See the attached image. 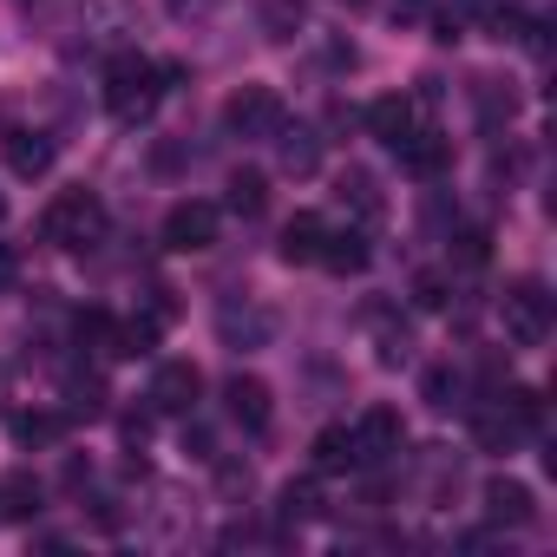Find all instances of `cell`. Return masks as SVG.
I'll use <instances>...</instances> for the list:
<instances>
[{"mask_svg": "<svg viewBox=\"0 0 557 557\" xmlns=\"http://www.w3.org/2000/svg\"><path fill=\"white\" fill-rule=\"evenodd\" d=\"M420 394H426V407L446 413V407L459 400V374H453V368H426V374H420Z\"/></svg>", "mask_w": 557, "mask_h": 557, "instance_id": "cell-28", "label": "cell"}, {"mask_svg": "<svg viewBox=\"0 0 557 557\" xmlns=\"http://www.w3.org/2000/svg\"><path fill=\"white\" fill-rule=\"evenodd\" d=\"M413 125H420V106H413L407 92H387V99H374V106H368V132H374L387 151H394Z\"/></svg>", "mask_w": 557, "mask_h": 557, "instance_id": "cell-15", "label": "cell"}, {"mask_svg": "<svg viewBox=\"0 0 557 557\" xmlns=\"http://www.w3.org/2000/svg\"><path fill=\"white\" fill-rule=\"evenodd\" d=\"M0 216H8V197H0Z\"/></svg>", "mask_w": 557, "mask_h": 557, "instance_id": "cell-37", "label": "cell"}, {"mask_svg": "<svg viewBox=\"0 0 557 557\" xmlns=\"http://www.w3.org/2000/svg\"><path fill=\"white\" fill-rule=\"evenodd\" d=\"M14 283H21V249H14V243H0V296H8Z\"/></svg>", "mask_w": 557, "mask_h": 557, "instance_id": "cell-32", "label": "cell"}, {"mask_svg": "<svg viewBox=\"0 0 557 557\" xmlns=\"http://www.w3.org/2000/svg\"><path fill=\"white\" fill-rule=\"evenodd\" d=\"M262 27H269V40H296L302 34V0H269Z\"/></svg>", "mask_w": 557, "mask_h": 557, "instance_id": "cell-27", "label": "cell"}, {"mask_svg": "<svg viewBox=\"0 0 557 557\" xmlns=\"http://www.w3.org/2000/svg\"><path fill=\"white\" fill-rule=\"evenodd\" d=\"M518 433H524V426L511 420V407H505V400H498V407H479V413H472V440H479L485 453H511V446H518Z\"/></svg>", "mask_w": 557, "mask_h": 557, "instance_id": "cell-19", "label": "cell"}, {"mask_svg": "<svg viewBox=\"0 0 557 557\" xmlns=\"http://www.w3.org/2000/svg\"><path fill=\"white\" fill-rule=\"evenodd\" d=\"M158 99H164V66L145 60L138 47H119L112 66H106V112L119 125H145L158 112Z\"/></svg>", "mask_w": 557, "mask_h": 557, "instance_id": "cell-1", "label": "cell"}, {"mask_svg": "<svg viewBox=\"0 0 557 557\" xmlns=\"http://www.w3.org/2000/svg\"><path fill=\"white\" fill-rule=\"evenodd\" d=\"M216 236H223V210H216V203L184 197V203L164 210V249H177V256H203V249H216Z\"/></svg>", "mask_w": 557, "mask_h": 557, "instance_id": "cell-4", "label": "cell"}, {"mask_svg": "<svg viewBox=\"0 0 557 557\" xmlns=\"http://www.w3.org/2000/svg\"><path fill=\"white\" fill-rule=\"evenodd\" d=\"M40 498H47V485L34 472H8V479H0V518H40Z\"/></svg>", "mask_w": 557, "mask_h": 557, "instance_id": "cell-21", "label": "cell"}, {"mask_svg": "<svg viewBox=\"0 0 557 557\" xmlns=\"http://www.w3.org/2000/svg\"><path fill=\"white\" fill-rule=\"evenodd\" d=\"M426 21H433V40L453 47V40H466V34L479 27V0H433V14H426Z\"/></svg>", "mask_w": 557, "mask_h": 557, "instance_id": "cell-22", "label": "cell"}, {"mask_svg": "<svg viewBox=\"0 0 557 557\" xmlns=\"http://www.w3.org/2000/svg\"><path fill=\"white\" fill-rule=\"evenodd\" d=\"M485 518L492 524H511V531H524V524H537V498H531V485L524 479H485Z\"/></svg>", "mask_w": 557, "mask_h": 557, "instance_id": "cell-11", "label": "cell"}, {"mask_svg": "<svg viewBox=\"0 0 557 557\" xmlns=\"http://www.w3.org/2000/svg\"><path fill=\"white\" fill-rule=\"evenodd\" d=\"M216 335H223V348H236V355H256V348H269L275 342V309H262V302H236V296H223L216 302Z\"/></svg>", "mask_w": 557, "mask_h": 557, "instance_id": "cell-7", "label": "cell"}, {"mask_svg": "<svg viewBox=\"0 0 557 557\" xmlns=\"http://www.w3.org/2000/svg\"><path fill=\"white\" fill-rule=\"evenodd\" d=\"M0 151H8V171L27 177V184H40L60 164V145L47 132H34V125H8V132H0Z\"/></svg>", "mask_w": 557, "mask_h": 557, "instance_id": "cell-8", "label": "cell"}, {"mask_svg": "<svg viewBox=\"0 0 557 557\" xmlns=\"http://www.w3.org/2000/svg\"><path fill=\"white\" fill-rule=\"evenodd\" d=\"M106 203L92 197V190H66V197H53L47 203V243H60V249H92V243H106Z\"/></svg>", "mask_w": 557, "mask_h": 557, "instance_id": "cell-2", "label": "cell"}, {"mask_svg": "<svg viewBox=\"0 0 557 557\" xmlns=\"http://www.w3.org/2000/svg\"><path fill=\"white\" fill-rule=\"evenodd\" d=\"M322 243H329V216L296 210V216H289V230H283V262H315V256H322Z\"/></svg>", "mask_w": 557, "mask_h": 557, "instance_id": "cell-17", "label": "cell"}, {"mask_svg": "<svg viewBox=\"0 0 557 557\" xmlns=\"http://www.w3.org/2000/svg\"><path fill=\"white\" fill-rule=\"evenodd\" d=\"M0 407H8V374H0Z\"/></svg>", "mask_w": 557, "mask_h": 557, "instance_id": "cell-36", "label": "cell"}, {"mask_svg": "<svg viewBox=\"0 0 557 557\" xmlns=\"http://www.w3.org/2000/svg\"><path fill=\"white\" fill-rule=\"evenodd\" d=\"M433 0H394V21H426Z\"/></svg>", "mask_w": 557, "mask_h": 557, "instance_id": "cell-34", "label": "cell"}, {"mask_svg": "<svg viewBox=\"0 0 557 557\" xmlns=\"http://www.w3.org/2000/svg\"><path fill=\"white\" fill-rule=\"evenodd\" d=\"M283 119L289 112H283V92H275V86H236L223 99V125L236 138H275V125H283Z\"/></svg>", "mask_w": 557, "mask_h": 557, "instance_id": "cell-5", "label": "cell"}, {"mask_svg": "<svg viewBox=\"0 0 557 557\" xmlns=\"http://www.w3.org/2000/svg\"><path fill=\"white\" fill-rule=\"evenodd\" d=\"M342 197H348L361 216H381V190H374V177H368V171H348V177H342Z\"/></svg>", "mask_w": 557, "mask_h": 557, "instance_id": "cell-29", "label": "cell"}, {"mask_svg": "<svg viewBox=\"0 0 557 557\" xmlns=\"http://www.w3.org/2000/svg\"><path fill=\"white\" fill-rule=\"evenodd\" d=\"M374 355H381V368H400V361L413 355V335H407V329H387V322H381V335H374Z\"/></svg>", "mask_w": 557, "mask_h": 557, "instance_id": "cell-30", "label": "cell"}, {"mask_svg": "<svg viewBox=\"0 0 557 557\" xmlns=\"http://www.w3.org/2000/svg\"><path fill=\"white\" fill-rule=\"evenodd\" d=\"M524 27H531L524 0H479V27L472 34H485V40H524Z\"/></svg>", "mask_w": 557, "mask_h": 557, "instance_id": "cell-16", "label": "cell"}, {"mask_svg": "<svg viewBox=\"0 0 557 557\" xmlns=\"http://www.w3.org/2000/svg\"><path fill=\"white\" fill-rule=\"evenodd\" d=\"M413 302H420V309H446V275H440V269H420V275H413Z\"/></svg>", "mask_w": 557, "mask_h": 557, "instance_id": "cell-31", "label": "cell"}, {"mask_svg": "<svg viewBox=\"0 0 557 557\" xmlns=\"http://www.w3.org/2000/svg\"><path fill=\"white\" fill-rule=\"evenodd\" d=\"M309 453H315V472H355V466H361V453H355V426H322Z\"/></svg>", "mask_w": 557, "mask_h": 557, "instance_id": "cell-20", "label": "cell"}, {"mask_svg": "<svg viewBox=\"0 0 557 557\" xmlns=\"http://www.w3.org/2000/svg\"><path fill=\"white\" fill-rule=\"evenodd\" d=\"M322 269H335V275H361L368 262H374V249H368V236L361 230H329V243H322V256H315Z\"/></svg>", "mask_w": 557, "mask_h": 557, "instance_id": "cell-18", "label": "cell"}, {"mask_svg": "<svg viewBox=\"0 0 557 557\" xmlns=\"http://www.w3.org/2000/svg\"><path fill=\"white\" fill-rule=\"evenodd\" d=\"M223 400H230V420L249 426V433H262V426L275 420V394H269V381H256V374H230Z\"/></svg>", "mask_w": 557, "mask_h": 557, "instance_id": "cell-12", "label": "cell"}, {"mask_svg": "<svg viewBox=\"0 0 557 557\" xmlns=\"http://www.w3.org/2000/svg\"><path fill=\"white\" fill-rule=\"evenodd\" d=\"M315 511H322V485L315 479H289L283 492H275V518H283V524H302Z\"/></svg>", "mask_w": 557, "mask_h": 557, "instance_id": "cell-23", "label": "cell"}, {"mask_svg": "<svg viewBox=\"0 0 557 557\" xmlns=\"http://www.w3.org/2000/svg\"><path fill=\"white\" fill-rule=\"evenodd\" d=\"M459 262H466V269H479V262H485V236H479V230H466V236H459Z\"/></svg>", "mask_w": 557, "mask_h": 557, "instance_id": "cell-33", "label": "cell"}, {"mask_svg": "<svg viewBox=\"0 0 557 557\" xmlns=\"http://www.w3.org/2000/svg\"><path fill=\"white\" fill-rule=\"evenodd\" d=\"M66 400H73L66 420H99V413H106V387H99V374H73V381H66Z\"/></svg>", "mask_w": 557, "mask_h": 557, "instance_id": "cell-26", "label": "cell"}, {"mask_svg": "<svg viewBox=\"0 0 557 557\" xmlns=\"http://www.w3.org/2000/svg\"><path fill=\"white\" fill-rule=\"evenodd\" d=\"M269 145H275V164H283L289 177H315V171H322V138H315L309 125H289V119H283Z\"/></svg>", "mask_w": 557, "mask_h": 557, "instance_id": "cell-13", "label": "cell"}, {"mask_svg": "<svg viewBox=\"0 0 557 557\" xmlns=\"http://www.w3.org/2000/svg\"><path fill=\"white\" fill-rule=\"evenodd\" d=\"M197 394H203V368H197V361H164V368L151 374V407H158V413H190Z\"/></svg>", "mask_w": 557, "mask_h": 557, "instance_id": "cell-10", "label": "cell"}, {"mask_svg": "<svg viewBox=\"0 0 557 557\" xmlns=\"http://www.w3.org/2000/svg\"><path fill=\"white\" fill-rule=\"evenodd\" d=\"M394 151H400V164H407L413 177H440V171L453 164V138H446V132H433V125H413Z\"/></svg>", "mask_w": 557, "mask_h": 557, "instance_id": "cell-14", "label": "cell"}, {"mask_svg": "<svg viewBox=\"0 0 557 557\" xmlns=\"http://www.w3.org/2000/svg\"><path fill=\"white\" fill-rule=\"evenodd\" d=\"M203 8H210V0H171V14H177V21H190V14H203Z\"/></svg>", "mask_w": 557, "mask_h": 557, "instance_id": "cell-35", "label": "cell"}, {"mask_svg": "<svg viewBox=\"0 0 557 557\" xmlns=\"http://www.w3.org/2000/svg\"><path fill=\"white\" fill-rule=\"evenodd\" d=\"M498 315H505V342L511 348H537L544 335H550V296H544V283H511L505 289V302H498Z\"/></svg>", "mask_w": 557, "mask_h": 557, "instance_id": "cell-3", "label": "cell"}, {"mask_svg": "<svg viewBox=\"0 0 557 557\" xmlns=\"http://www.w3.org/2000/svg\"><path fill=\"white\" fill-rule=\"evenodd\" d=\"M14 440H21V446H60V440H66V413H47V407L14 413Z\"/></svg>", "mask_w": 557, "mask_h": 557, "instance_id": "cell-24", "label": "cell"}, {"mask_svg": "<svg viewBox=\"0 0 557 557\" xmlns=\"http://www.w3.org/2000/svg\"><path fill=\"white\" fill-rule=\"evenodd\" d=\"M262 203H269L262 171H230V210H236V216H256Z\"/></svg>", "mask_w": 557, "mask_h": 557, "instance_id": "cell-25", "label": "cell"}, {"mask_svg": "<svg viewBox=\"0 0 557 557\" xmlns=\"http://www.w3.org/2000/svg\"><path fill=\"white\" fill-rule=\"evenodd\" d=\"M400 446H407V420H400L394 407H368V413L355 420V453H361V466L394 459Z\"/></svg>", "mask_w": 557, "mask_h": 557, "instance_id": "cell-9", "label": "cell"}, {"mask_svg": "<svg viewBox=\"0 0 557 557\" xmlns=\"http://www.w3.org/2000/svg\"><path fill=\"white\" fill-rule=\"evenodd\" d=\"M79 34L92 47H138L145 8H138V0H86V8H79Z\"/></svg>", "mask_w": 557, "mask_h": 557, "instance_id": "cell-6", "label": "cell"}]
</instances>
